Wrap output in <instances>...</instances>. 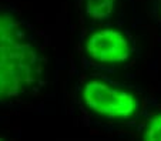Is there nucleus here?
<instances>
[{"label":"nucleus","instance_id":"obj_5","mask_svg":"<svg viewBox=\"0 0 161 141\" xmlns=\"http://www.w3.org/2000/svg\"><path fill=\"white\" fill-rule=\"evenodd\" d=\"M116 0H86V12L91 19L103 20L114 10Z\"/></svg>","mask_w":161,"mask_h":141},{"label":"nucleus","instance_id":"obj_3","mask_svg":"<svg viewBox=\"0 0 161 141\" xmlns=\"http://www.w3.org/2000/svg\"><path fill=\"white\" fill-rule=\"evenodd\" d=\"M86 52L96 62L117 64L130 58L131 46L121 31L116 29H101L88 36Z\"/></svg>","mask_w":161,"mask_h":141},{"label":"nucleus","instance_id":"obj_6","mask_svg":"<svg viewBox=\"0 0 161 141\" xmlns=\"http://www.w3.org/2000/svg\"><path fill=\"white\" fill-rule=\"evenodd\" d=\"M143 137L146 141H161V113L150 118Z\"/></svg>","mask_w":161,"mask_h":141},{"label":"nucleus","instance_id":"obj_1","mask_svg":"<svg viewBox=\"0 0 161 141\" xmlns=\"http://www.w3.org/2000/svg\"><path fill=\"white\" fill-rule=\"evenodd\" d=\"M43 76L44 60L33 44L23 40L0 44V101L36 87Z\"/></svg>","mask_w":161,"mask_h":141},{"label":"nucleus","instance_id":"obj_2","mask_svg":"<svg viewBox=\"0 0 161 141\" xmlns=\"http://www.w3.org/2000/svg\"><path fill=\"white\" fill-rule=\"evenodd\" d=\"M84 104L93 113L110 118H128L138 108L137 98L131 93L108 86L100 80H91L81 90Z\"/></svg>","mask_w":161,"mask_h":141},{"label":"nucleus","instance_id":"obj_4","mask_svg":"<svg viewBox=\"0 0 161 141\" xmlns=\"http://www.w3.org/2000/svg\"><path fill=\"white\" fill-rule=\"evenodd\" d=\"M25 31L19 20L10 13H0V44L23 40Z\"/></svg>","mask_w":161,"mask_h":141}]
</instances>
